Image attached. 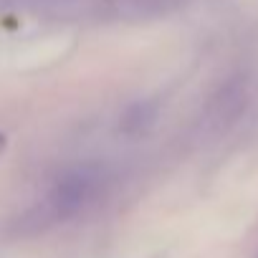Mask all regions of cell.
Returning <instances> with one entry per match:
<instances>
[{"label":"cell","instance_id":"cell-1","mask_svg":"<svg viewBox=\"0 0 258 258\" xmlns=\"http://www.w3.org/2000/svg\"><path fill=\"white\" fill-rule=\"evenodd\" d=\"M101 180H104L101 170L91 167V165H84V167H76V170L66 172L63 177H58V182L48 192L46 203L41 205L43 218L56 223V220L76 215L79 210H84L96 198V192L101 187Z\"/></svg>","mask_w":258,"mask_h":258},{"label":"cell","instance_id":"cell-2","mask_svg":"<svg viewBox=\"0 0 258 258\" xmlns=\"http://www.w3.org/2000/svg\"><path fill=\"white\" fill-rule=\"evenodd\" d=\"M28 8L38 11V13H51V16H81L91 8H96L101 0H21Z\"/></svg>","mask_w":258,"mask_h":258},{"label":"cell","instance_id":"cell-3","mask_svg":"<svg viewBox=\"0 0 258 258\" xmlns=\"http://www.w3.org/2000/svg\"><path fill=\"white\" fill-rule=\"evenodd\" d=\"M129 6V8H137V11H142V8H160L165 0H119V6Z\"/></svg>","mask_w":258,"mask_h":258},{"label":"cell","instance_id":"cell-4","mask_svg":"<svg viewBox=\"0 0 258 258\" xmlns=\"http://www.w3.org/2000/svg\"><path fill=\"white\" fill-rule=\"evenodd\" d=\"M0 147H3V137H0Z\"/></svg>","mask_w":258,"mask_h":258},{"label":"cell","instance_id":"cell-5","mask_svg":"<svg viewBox=\"0 0 258 258\" xmlns=\"http://www.w3.org/2000/svg\"><path fill=\"white\" fill-rule=\"evenodd\" d=\"M255 258H258V253H255Z\"/></svg>","mask_w":258,"mask_h":258}]
</instances>
